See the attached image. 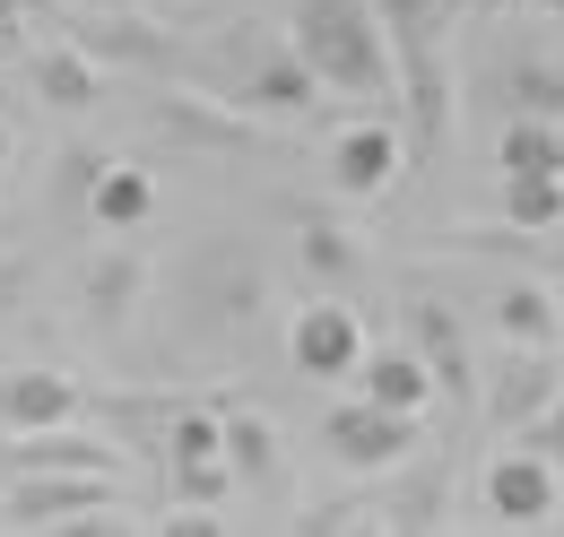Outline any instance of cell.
I'll return each instance as SVG.
<instances>
[{
    "mask_svg": "<svg viewBox=\"0 0 564 537\" xmlns=\"http://www.w3.org/2000/svg\"><path fill=\"white\" fill-rule=\"evenodd\" d=\"M286 53L322 78V96H391V35L373 18V0H295L286 9Z\"/></svg>",
    "mask_w": 564,
    "mask_h": 537,
    "instance_id": "cell-1",
    "label": "cell"
},
{
    "mask_svg": "<svg viewBox=\"0 0 564 537\" xmlns=\"http://www.w3.org/2000/svg\"><path fill=\"white\" fill-rule=\"evenodd\" d=\"M382 35H391V62L409 69V96H417V122L443 131V26L460 18V0H373Z\"/></svg>",
    "mask_w": 564,
    "mask_h": 537,
    "instance_id": "cell-2",
    "label": "cell"
},
{
    "mask_svg": "<svg viewBox=\"0 0 564 537\" xmlns=\"http://www.w3.org/2000/svg\"><path fill=\"white\" fill-rule=\"evenodd\" d=\"M122 503V476H96V469H26L0 485V529H70L87 512Z\"/></svg>",
    "mask_w": 564,
    "mask_h": 537,
    "instance_id": "cell-3",
    "label": "cell"
},
{
    "mask_svg": "<svg viewBox=\"0 0 564 537\" xmlns=\"http://www.w3.org/2000/svg\"><path fill=\"white\" fill-rule=\"evenodd\" d=\"M356 355H365V313H356L348 295H313L295 321H286V364L304 373V382H348Z\"/></svg>",
    "mask_w": 564,
    "mask_h": 537,
    "instance_id": "cell-4",
    "label": "cell"
},
{
    "mask_svg": "<svg viewBox=\"0 0 564 537\" xmlns=\"http://www.w3.org/2000/svg\"><path fill=\"white\" fill-rule=\"evenodd\" d=\"M322 442H330V460L339 469H400V460H417V416H400V407H373V399H339L322 416Z\"/></svg>",
    "mask_w": 564,
    "mask_h": 537,
    "instance_id": "cell-5",
    "label": "cell"
},
{
    "mask_svg": "<svg viewBox=\"0 0 564 537\" xmlns=\"http://www.w3.org/2000/svg\"><path fill=\"white\" fill-rule=\"evenodd\" d=\"M87 407V382L70 364H0V434H35Z\"/></svg>",
    "mask_w": 564,
    "mask_h": 537,
    "instance_id": "cell-6",
    "label": "cell"
},
{
    "mask_svg": "<svg viewBox=\"0 0 564 537\" xmlns=\"http://www.w3.org/2000/svg\"><path fill=\"white\" fill-rule=\"evenodd\" d=\"M26 469H96V476H122V442H105V434H87L78 416H62V425H35V434H9L0 476H26Z\"/></svg>",
    "mask_w": 564,
    "mask_h": 537,
    "instance_id": "cell-7",
    "label": "cell"
},
{
    "mask_svg": "<svg viewBox=\"0 0 564 537\" xmlns=\"http://www.w3.org/2000/svg\"><path fill=\"white\" fill-rule=\"evenodd\" d=\"M564 503V469L530 442V451H503L487 469V512L495 520H512V529H530V520H556Z\"/></svg>",
    "mask_w": 564,
    "mask_h": 537,
    "instance_id": "cell-8",
    "label": "cell"
},
{
    "mask_svg": "<svg viewBox=\"0 0 564 537\" xmlns=\"http://www.w3.org/2000/svg\"><path fill=\"white\" fill-rule=\"evenodd\" d=\"M547 399H556V347H503V364L487 382V425L495 434H521Z\"/></svg>",
    "mask_w": 564,
    "mask_h": 537,
    "instance_id": "cell-9",
    "label": "cell"
},
{
    "mask_svg": "<svg viewBox=\"0 0 564 537\" xmlns=\"http://www.w3.org/2000/svg\"><path fill=\"white\" fill-rule=\"evenodd\" d=\"M391 174H400V131H391V122H356V131L330 139V183H339V200H382Z\"/></svg>",
    "mask_w": 564,
    "mask_h": 537,
    "instance_id": "cell-10",
    "label": "cell"
},
{
    "mask_svg": "<svg viewBox=\"0 0 564 537\" xmlns=\"http://www.w3.org/2000/svg\"><path fill=\"white\" fill-rule=\"evenodd\" d=\"M356 399H373V407H400V416H425V399H434V373H425V355L400 338V347H365L356 355Z\"/></svg>",
    "mask_w": 564,
    "mask_h": 537,
    "instance_id": "cell-11",
    "label": "cell"
},
{
    "mask_svg": "<svg viewBox=\"0 0 564 537\" xmlns=\"http://www.w3.org/2000/svg\"><path fill=\"white\" fill-rule=\"evenodd\" d=\"M313 105H322V78L295 62L286 44H279V53H261V69L243 78V113H261V122H304Z\"/></svg>",
    "mask_w": 564,
    "mask_h": 537,
    "instance_id": "cell-12",
    "label": "cell"
},
{
    "mask_svg": "<svg viewBox=\"0 0 564 537\" xmlns=\"http://www.w3.org/2000/svg\"><path fill=\"white\" fill-rule=\"evenodd\" d=\"M87 217L105 226V234H140L148 217H156V174H140V165H96L87 174Z\"/></svg>",
    "mask_w": 564,
    "mask_h": 537,
    "instance_id": "cell-13",
    "label": "cell"
},
{
    "mask_svg": "<svg viewBox=\"0 0 564 537\" xmlns=\"http://www.w3.org/2000/svg\"><path fill=\"white\" fill-rule=\"evenodd\" d=\"M140 295H148V252H131V243H105V252L87 261V277H78V304H87L96 321H122Z\"/></svg>",
    "mask_w": 564,
    "mask_h": 537,
    "instance_id": "cell-14",
    "label": "cell"
},
{
    "mask_svg": "<svg viewBox=\"0 0 564 537\" xmlns=\"http://www.w3.org/2000/svg\"><path fill=\"white\" fill-rule=\"evenodd\" d=\"M495 330H503V347H556L564 313H556V295H547V277H512L495 295Z\"/></svg>",
    "mask_w": 564,
    "mask_h": 537,
    "instance_id": "cell-15",
    "label": "cell"
},
{
    "mask_svg": "<svg viewBox=\"0 0 564 537\" xmlns=\"http://www.w3.org/2000/svg\"><path fill=\"white\" fill-rule=\"evenodd\" d=\"M217 451H226L235 485H270V476H279V425L252 416V407H226V416H217Z\"/></svg>",
    "mask_w": 564,
    "mask_h": 537,
    "instance_id": "cell-16",
    "label": "cell"
},
{
    "mask_svg": "<svg viewBox=\"0 0 564 537\" xmlns=\"http://www.w3.org/2000/svg\"><path fill=\"white\" fill-rule=\"evenodd\" d=\"M35 87H44L53 113H96V96H105L87 44H44V53H35Z\"/></svg>",
    "mask_w": 564,
    "mask_h": 537,
    "instance_id": "cell-17",
    "label": "cell"
},
{
    "mask_svg": "<svg viewBox=\"0 0 564 537\" xmlns=\"http://www.w3.org/2000/svg\"><path fill=\"white\" fill-rule=\"evenodd\" d=\"M409 347L425 355V373H434V391H452V399H469V355H460V330H452V313L443 304H409Z\"/></svg>",
    "mask_w": 564,
    "mask_h": 537,
    "instance_id": "cell-18",
    "label": "cell"
},
{
    "mask_svg": "<svg viewBox=\"0 0 564 537\" xmlns=\"http://www.w3.org/2000/svg\"><path fill=\"white\" fill-rule=\"evenodd\" d=\"M503 226H521V234H547V226H564V174H556V165L503 174Z\"/></svg>",
    "mask_w": 564,
    "mask_h": 537,
    "instance_id": "cell-19",
    "label": "cell"
},
{
    "mask_svg": "<svg viewBox=\"0 0 564 537\" xmlns=\"http://www.w3.org/2000/svg\"><path fill=\"white\" fill-rule=\"evenodd\" d=\"M295 243H304V268H313L322 286H348L356 268H365V252H356V234H348V226H330V217H313V226H304Z\"/></svg>",
    "mask_w": 564,
    "mask_h": 537,
    "instance_id": "cell-20",
    "label": "cell"
},
{
    "mask_svg": "<svg viewBox=\"0 0 564 537\" xmlns=\"http://www.w3.org/2000/svg\"><path fill=\"white\" fill-rule=\"evenodd\" d=\"M209 460H226V451H217V416H209V407H183L174 434H165V469L192 476V469H209Z\"/></svg>",
    "mask_w": 564,
    "mask_h": 537,
    "instance_id": "cell-21",
    "label": "cell"
},
{
    "mask_svg": "<svg viewBox=\"0 0 564 537\" xmlns=\"http://www.w3.org/2000/svg\"><path fill=\"white\" fill-rule=\"evenodd\" d=\"M495 165H503V174H530V165H556V122H547V113H521L512 131L495 139Z\"/></svg>",
    "mask_w": 564,
    "mask_h": 537,
    "instance_id": "cell-22",
    "label": "cell"
},
{
    "mask_svg": "<svg viewBox=\"0 0 564 537\" xmlns=\"http://www.w3.org/2000/svg\"><path fill=\"white\" fill-rule=\"evenodd\" d=\"M512 96H521L530 113H564V78H556V69H547V78H539V69H521V78H512Z\"/></svg>",
    "mask_w": 564,
    "mask_h": 537,
    "instance_id": "cell-23",
    "label": "cell"
},
{
    "mask_svg": "<svg viewBox=\"0 0 564 537\" xmlns=\"http://www.w3.org/2000/svg\"><path fill=\"white\" fill-rule=\"evenodd\" d=\"M530 442H539V451H547V460L564 469V399H547L539 416H530Z\"/></svg>",
    "mask_w": 564,
    "mask_h": 537,
    "instance_id": "cell-24",
    "label": "cell"
},
{
    "mask_svg": "<svg viewBox=\"0 0 564 537\" xmlns=\"http://www.w3.org/2000/svg\"><path fill=\"white\" fill-rule=\"evenodd\" d=\"M18 295H26V261H0V313H9Z\"/></svg>",
    "mask_w": 564,
    "mask_h": 537,
    "instance_id": "cell-25",
    "label": "cell"
},
{
    "mask_svg": "<svg viewBox=\"0 0 564 537\" xmlns=\"http://www.w3.org/2000/svg\"><path fill=\"white\" fill-rule=\"evenodd\" d=\"M530 9H547V18H564V0H530Z\"/></svg>",
    "mask_w": 564,
    "mask_h": 537,
    "instance_id": "cell-26",
    "label": "cell"
},
{
    "mask_svg": "<svg viewBox=\"0 0 564 537\" xmlns=\"http://www.w3.org/2000/svg\"><path fill=\"white\" fill-rule=\"evenodd\" d=\"M556 174H564V122H556Z\"/></svg>",
    "mask_w": 564,
    "mask_h": 537,
    "instance_id": "cell-27",
    "label": "cell"
},
{
    "mask_svg": "<svg viewBox=\"0 0 564 537\" xmlns=\"http://www.w3.org/2000/svg\"><path fill=\"white\" fill-rule=\"evenodd\" d=\"M0 364H9V355H0Z\"/></svg>",
    "mask_w": 564,
    "mask_h": 537,
    "instance_id": "cell-28",
    "label": "cell"
}]
</instances>
